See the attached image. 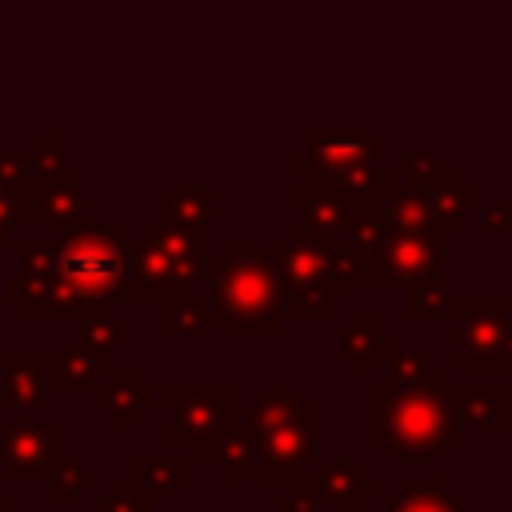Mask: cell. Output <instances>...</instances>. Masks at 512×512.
<instances>
[{
    "label": "cell",
    "instance_id": "cell-1",
    "mask_svg": "<svg viewBox=\"0 0 512 512\" xmlns=\"http://www.w3.org/2000/svg\"><path fill=\"white\" fill-rule=\"evenodd\" d=\"M396 512H452L444 500H420V496H412L404 508H396Z\"/></svg>",
    "mask_w": 512,
    "mask_h": 512
}]
</instances>
